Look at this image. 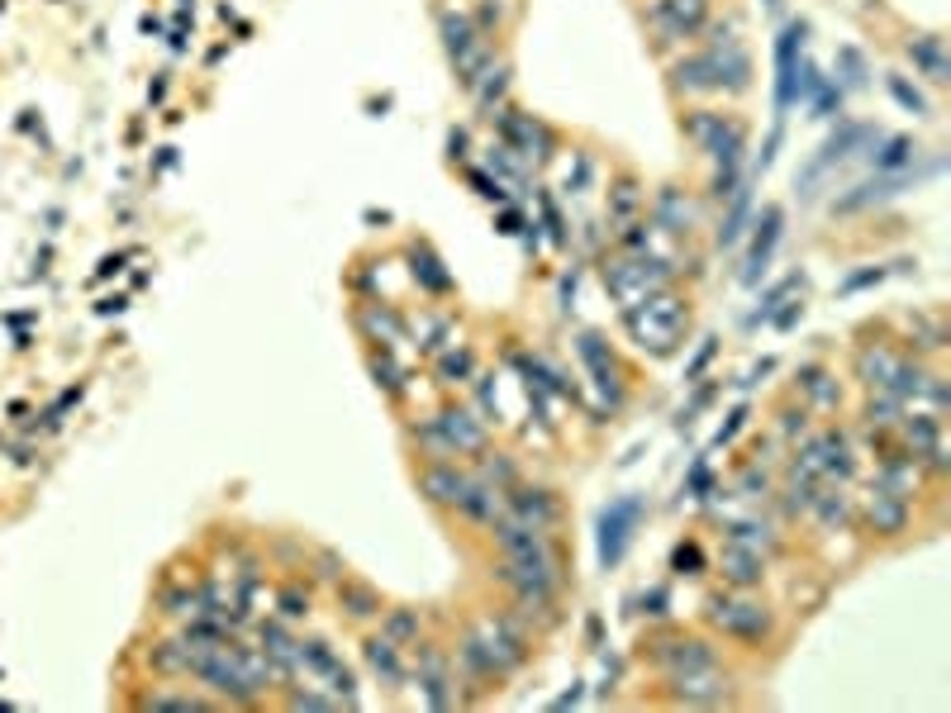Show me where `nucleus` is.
I'll list each match as a JSON object with an SVG mask.
<instances>
[{
    "instance_id": "obj_15",
    "label": "nucleus",
    "mask_w": 951,
    "mask_h": 713,
    "mask_svg": "<svg viewBox=\"0 0 951 713\" xmlns=\"http://www.w3.org/2000/svg\"><path fill=\"white\" fill-rule=\"evenodd\" d=\"M505 509L519 523H529V529H537V533H553V537L561 529V519H567V505H561L557 491H547V485H523V481L505 495Z\"/></svg>"
},
{
    "instance_id": "obj_9",
    "label": "nucleus",
    "mask_w": 951,
    "mask_h": 713,
    "mask_svg": "<svg viewBox=\"0 0 951 713\" xmlns=\"http://www.w3.org/2000/svg\"><path fill=\"white\" fill-rule=\"evenodd\" d=\"M875 139H880V129H875V124H852V119L837 124V129L828 133V143H823L819 153H813V157L804 162V171L795 177V191L804 195V200H809V195H819V186L828 181L837 167H847L852 157H866Z\"/></svg>"
},
{
    "instance_id": "obj_1",
    "label": "nucleus",
    "mask_w": 951,
    "mask_h": 713,
    "mask_svg": "<svg viewBox=\"0 0 951 713\" xmlns=\"http://www.w3.org/2000/svg\"><path fill=\"white\" fill-rule=\"evenodd\" d=\"M186 637V633H181ZM186 647H191V680H200L215 699L233 709H248L257 704V699H267L271 690H281L286 675L277 671V661H271L262 647H248L238 642V637H186Z\"/></svg>"
},
{
    "instance_id": "obj_2",
    "label": "nucleus",
    "mask_w": 951,
    "mask_h": 713,
    "mask_svg": "<svg viewBox=\"0 0 951 713\" xmlns=\"http://www.w3.org/2000/svg\"><path fill=\"white\" fill-rule=\"evenodd\" d=\"M529 652H533L529 623L519 614H509V609H485V614H476L467 623V633H461L453 671L476 680L481 690H491V685L509 680L515 671L529 666Z\"/></svg>"
},
{
    "instance_id": "obj_7",
    "label": "nucleus",
    "mask_w": 951,
    "mask_h": 713,
    "mask_svg": "<svg viewBox=\"0 0 951 713\" xmlns=\"http://www.w3.org/2000/svg\"><path fill=\"white\" fill-rule=\"evenodd\" d=\"M429 461H453V457H481L491 447V423L467 405H443L438 415L415 433Z\"/></svg>"
},
{
    "instance_id": "obj_18",
    "label": "nucleus",
    "mask_w": 951,
    "mask_h": 713,
    "mask_svg": "<svg viewBox=\"0 0 951 713\" xmlns=\"http://www.w3.org/2000/svg\"><path fill=\"white\" fill-rule=\"evenodd\" d=\"M857 514H861V523H866V533H875V537H899V533H909L913 499L899 495V491H885V485L871 481V491H866V499H861Z\"/></svg>"
},
{
    "instance_id": "obj_40",
    "label": "nucleus",
    "mask_w": 951,
    "mask_h": 713,
    "mask_svg": "<svg viewBox=\"0 0 951 713\" xmlns=\"http://www.w3.org/2000/svg\"><path fill=\"white\" fill-rule=\"evenodd\" d=\"M277 604H281V619H309V604H315V599H309V590H300L295 581H286L281 585V595H277Z\"/></svg>"
},
{
    "instance_id": "obj_35",
    "label": "nucleus",
    "mask_w": 951,
    "mask_h": 713,
    "mask_svg": "<svg viewBox=\"0 0 951 713\" xmlns=\"http://www.w3.org/2000/svg\"><path fill=\"white\" fill-rule=\"evenodd\" d=\"M367 367H371V377H377V385H381L385 395H400V391H405V371L395 367L391 347H377V343H371V353H367Z\"/></svg>"
},
{
    "instance_id": "obj_38",
    "label": "nucleus",
    "mask_w": 951,
    "mask_h": 713,
    "mask_svg": "<svg viewBox=\"0 0 951 713\" xmlns=\"http://www.w3.org/2000/svg\"><path fill=\"white\" fill-rule=\"evenodd\" d=\"M837 86H866V77H871V67H866V58H861V48H837Z\"/></svg>"
},
{
    "instance_id": "obj_16",
    "label": "nucleus",
    "mask_w": 951,
    "mask_h": 713,
    "mask_svg": "<svg viewBox=\"0 0 951 713\" xmlns=\"http://www.w3.org/2000/svg\"><path fill=\"white\" fill-rule=\"evenodd\" d=\"M575 357L585 361V371H591L595 391L609 399V409H619L623 405V371L614 361V347H609L595 329H581V333H575Z\"/></svg>"
},
{
    "instance_id": "obj_33",
    "label": "nucleus",
    "mask_w": 951,
    "mask_h": 713,
    "mask_svg": "<svg viewBox=\"0 0 951 713\" xmlns=\"http://www.w3.org/2000/svg\"><path fill=\"white\" fill-rule=\"evenodd\" d=\"M433 357H438L433 371H438V381H443V385L476 381V353H471V347H453V343H447L443 353H433Z\"/></svg>"
},
{
    "instance_id": "obj_50",
    "label": "nucleus",
    "mask_w": 951,
    "mask_h": 713,
    "mask_svg": "<svg viewBox=\"0 0 951 713\" xmlns=\"http://www.w3.org/2000/svg\"><path fill=\"white\" fill-rule=\"evenodd\" d=\"M519 229H529V224H523V215H519V209L499 205V233H519Z\"/></svg>"
},
{
    "instance_id": "obj_13",
    "label": "nucleus",
    "mask_w": 951,
    "mask_h": 713,
    "mask_svg": "<svg viewBox=\"0 0 951 713\" xmlns=\"http://www.w3.org/2000/svg\"><path fill=\"white\" fill-rule=\"evenodd\" d=\"M667 680V695L671 704H685V709H719V704H733V675L719 666H705V671H685V675H661Z\"/></svg>"
},
{
    "instance_id": "obj_47",
    "label": "nucleus",
    "mask_w": 951,
    "mask_h": 713,
    "mask_svg": "<svg viewBox=\"0 0 951 713\" xmlns=\"http://www.w3.org/2000/svg\"><path fill=\"white\" fill-rule=\"evenodd\" d=\"M747 415H752V409H747V405H737V409H733V415H728V423H723V429H719V437H713V447H723V443H733V437H737V433H743V429H747Z\"/></svg>"
},
{
    "instance_id": "obj_39",
    "label": "nucleus",
    "mask_w": 951,
    "mask_h": 713,
    "mask_svg": "<svg viewBox=\"0 0 951 713\" xmlns=\"http://www.w3.org/2000/svg\"><path fill=\"white\" fill-rule=\"evenodd\" d=\"M671 571L675 575H699L705 571V552H699L695 537H681V543L671 547Z\"/></svg>"
},
{
    "instance_id": "obj_29",
    "label": "nucleus",
    "mask_w": 951,
    "mask_h": 713,
    "mask_svg": "<svg viewBox=\"0 0 951 713\" xmlns=\"http://www.w3.org/2000/svg\"><path fill=\"white\" fill-rule=\"evenodd\" d=\"M338 609H343L353 623H367V619H381V609H385V599L371 590L367 581H357V575H343L338 581Z\"/></svg>"
},
{
    "instance_id": "obj_5",
    "label": "nucleus",
    "mask_w": 951,
    "mask_h": 713,
    "mask_svg": "<svg viewBox=\"0 0 951 713\" xmlns=\"http://www.w3.org/2000/svg\"><path fill=\"white\" fill-rule=\"evenodd\" d=\"M599 281H605L609 300H614L619 315H629V309H637L643 300H652L657 291H667V285H675V271L667 257H652V253H619L605 257V267H599Z\"/></svg>"
},
{
    "instance_id": "obj_43",
    "label": "nucleus",
    "mask_w": 951,
    "mask_h": 713,
    "mask_svg": "<svg viewBox=\"0 0 951 713\" xmlns=\"http://www.w3.org/2000/svg\"><path fill=\"white\" fill-rule=\"evenodd\" d=\"M591 177H595V157L591 153H571V162H567V195H581L585 186H591Z\"/></svg>"
},
{
    "instance_id": "obj_49",
    "label": "nucleus",
    "mask_w": 951,
    "mask_h": 713,
    "mask_svg": "<svg viewBox=\"0 0 951 713\" xmlns=\"http://www.w3.org/2000/svg\"><path fill=\"white\" fill-rule=\"evenodd\" d=\"M775 319V329H795L799 319H804V305H799V300H785V309L781 315H771Z\"/></svg>"
},
{
    "instance_id": "obj_36",
    "label": "nucleus",
    "mask_w": 951,
    "mask_h": 713,
    "mask_svg": "<svg viewBox=\"0 0 951 713\" xmlns=\"http://www.w3.org/2000/svg\"><path fill=\"white\" fill-rule=\"evenodd\" d=\"M728 200H733V209H728V219L719 224V247H733L737 238H743V224H747V205H752V191H747V186H737V191H733Z\"/></svg>"
},
{
    "instance_id": "obj_10",
    "label": "nucleus",
    "mask_w": 951,
    "mask_h": 713,
    "mask_svg": "<svg viewBox=\"0 0 951 713\" xmlns=\"http://www.w3.org/2000/svg\"><path fill=\"white\" fill-rule=\"evenodd\" d=\"M643 657L652 661L661 675H685V671L719 666V647H713L709 637L685 633V628H657V633H647V637H643Z\"/></svg>"
},
{
    "instance_id": "obj_42",
    "label": "nucleus",
    "mask_w": 951,
    "mask_h": 713,
    "mask_svg": "<svg viewBox=\"0 0 951 713\" xmlns=\"http://www.w3.org/2000/svg\"><path fill=\"white\" fill-rule=\"evenodd\" d=\"M467 181L476 186V195L495 200V205H509V186L499 181V177H491V171H481V167H467Z\"/></svg>"
},
{
    "instance_id": "obj_52",
    "label": "nucleus",
    "mask_w": 951,
    "mask_h": 713,
    "mask_svg": "<svg viewBox=\"0 0 951 713\" xmlns=\"http://www.w3.org/2000/svg\"><path fill=\"white\" fill-rule=\"evenodd\" d=\"M119 267H124V257H105L100 262V277H110V271H119Z\"/></svg>"
},
{
    "instance_id": "obj_20",
    "label": "nucleus",
    "mask_w": 951,
    "mask_h": 713,
    "mask_svg": "<svg viewBox=\"0 0 951 713\" xmlns=\"http://www.w3.org/2000/svg\"><path fill=\"white\" fill-rule=\"evenodd\" d=\"M647 219H652L657 233H667V238H690L699 229V205L690 200V191H681V186H661L652 195V215Z\"/></svg>"
},
{
    "instance_id": "obj_14",
    "label": "nucleus",
    "mask_w": 951,
    "mask_h": 713,
    "mask_svg": "<svg viewBox=\"0 0 951 713\" xmlns=\"http://www.w3.org/2000/svg\"><path fill=\"white\" fill-rule=\"evenodd\" d=\"M637 523H643V499H637V495L614 499V505L599 514V566H605V571L623 561V552H629Z\"/></svg>"
},
{
    "instance_id": "obj_31",
    "label": "nucleus",
    "mask_w": 951,
    "mask_h": 713,
    "mask_svg": "<svg viewBox=\"0 0 951 713\" xmlns=\"http://www.w3.org/2000/svg\"><path fill=\"white\" fill-rule=\"evenodd\" d=\"M866 162L875 171H913V162H918V148H913V139H904V133H890V139H875L871 143V153H866Z\"/></svg>"
},
{
    "instance_id": "obj_26",
    "label": "nucleus",
    "mask_w": 951,
    "mask_h": 713,
    "mask_svg": "<svg viewBox=\"0 0 951 713\" xmlns=\"http://www.w3.org/2000/svg\"><path fill=\"white\" fill-rule=\"evenodd\" d=\"M357 329L367 333V343H377V347L405 343V319H400L395 305H381V300H367V305H357Z\"/></svg>"
},
{
    "instance_id": "obj_48",
    "label": "nucleus",
    "mask_w": 951,
    "mask_h": 713,
    "mask_svg": "<svg viewBox=\"0 0 951 713\" xmlns=\"http://www.w3.org/2000/svg\"><path fill=\"white\" fill-rule=\"evenodd\" d=\"M709 357H713V338H705V347H699V353H695V361H690V367H685V385H690V381H699V371L709 367Z\"/></svg>"
},
{
    "instance_id": "obj_19",
    "label": "nucleus",
    "mask_w": 951,
    "mask_h": 713,
    "mask_svg": "<svg viewBox=\"0 0 951 713\" xmlns=\"http://www.w3.org/2000/svg\"><path fill=\"white\" fill-rule=\"evenodd\" d=\"M419 695L429 709H453L457 704V671L438 647L419 642Z\"/></svg>"
},
{
    "instance_id": "obj_34",
    "label": "nucleus",
    "mask_w": 951,
    "mask_h": 713,
    "mask_svg": "<svg viewBox=\"0 0 951 713\" xmlns=\"http://www.w3.org/2000/svg\"><path fill=\"white\" fill-rule=\"evenodd\" d=\"M381 633L400 647H419V633H423L419 609H381Z\"/></svg>"
},
{
    "instance_id": "obj_51",
    "label": "nucleus",
    "mask_w": 951,
    "mask_h": 713,
    "mask_svg": "<svg viewBox=\"0 0 951 713\" xmlns=\"http://www.w3.org/2000/svg\"><path fill=\"white\" fill-rule=\"evenodd\" d=\"M709 485H713V481H709V467H705V461H699V467L690 471V499H705V491H709Z\"/></svg>"
},
{
    "instance_id": "obj_4",
    "label": "nucleus",
    "mask_w": 951,
    "mask_h": 713,
    "mask_svg": "<svg viewBox=\"0 0 951 713\" xmlns=\"http://www.w3.org/2000/svg\"><path fill=\"white\" fill-rule=\"evenodd\" d=\"M619 319H623V329H629L637 353L661 361V357H675L685 347L690 323H695V309L675 285H667V291H657L652 300H643V305L629 309V315H619Z\"/></svg>"
},
{
    "instance_id": "obj_24",
    "label": "nucleus",
    "mask_w": 951,
    "mask_h": 713,
    "mask_svg": "<svg viewBox=\"0 0 951 713\" xmlns=\"http://www.w3.org/2000/svg\"><path fill=\"white\" fill-rule=\"evenodd\" d=\"M904 58L913 62V72H923L933 86L951 81V58H947L942 34H913V39H904Z\"/></svg>"
},
{
    "instance_id": "obj_53",
    "label": "nucleus",
    "mask_w": 951,
    "mask_h": 713,
    "mask_svg": "<svg viewBox=\"0 0 951 713\" xmlns=\"http://www.w3.org/2000/svg\"><path fill=\"white\" fill-rule=\"evenodd\" d=\"M761 5H766V10H781V0H761Z\"/></svg>"
},
{
    "instance_id": "obj_30",
    "label": "nucleus",
    "mask_w": 951,
    "mask_h": 713,
    "mask_svg": "<svg viewBox=\"0 0 951 713\" xmlns=\"http://www.w3.org/2000/svg\"><path fill=\"white\" fill-rule=\"evenodd\" d=\"M728 537L723 543H737V547H747V552H761V557H771L775 552V523L771 519H761V514H743V519H728V529H723Z\"/></svg>"
},
{
    "instance_id": "obj_3",
    "label": "nucleus",
    "mask_w": 951,
    "mask_h": 713,
    "mask_svg": "<svg viewBox=\"0 0 951 713\" xmlns=\"http://www.w3.org/2000/svg\"><path fill=\"white\" fill-rule=\"evenodd\" d=\"M681 129L699 153L713 162V181L709 195L713 200H728L737 186H743V157H747V124L733 115V110H709L695 105L681 115Z\"/></svg>"
},
{
    "instance_id": "obj_17",
    "label": "nucleus",
    "mask_w": 951,
    "mask_h": 713,
    "mask_svg": "<svg viewBox=\"0 0 951 713\" xmlns=\"http://www.w3.org/2000/svg\"><path fill=\"white\" fill-rule=\"evenodd\" d=\"M804 39H809L804 20H790L785 34L775 39V124H785V110L795 105V72L799 58H804Z\"/></svg>"
},
{
    "instance_id": "obj_6",
    "label": "nucleus",
    "mask_w": 951,
    "mask_h": 713,
    "mask_svg": "<svg viewBox=\"0 0 951 713\" xmlns=\"http://www.w3.org/2000/svg\"><path fill=\"white\" fill-rule=\"evenodd\" d=\"M705 623L728 642L743 647H766L775 637V609L766 599H757L752 590H719L705 599Z\"/></svg>"
},
{
    "instance_id": "obj_11",
    "label": "nucleus",
    "mask_w": 951,
    "mask_h": 713,
    "mask_svg": "<svg viewBox=\"0 0 951 713\" xmlns=\"http://www.w3.org/2000/svg\"><path fill=\"white\" fill-rule=\"evenodd\" d=\"M491 119H495V139L505 143L509 153H519L529 167H547V162L557 157V133L547 129L537 115H523V110H515L505 100Z\"/></svg>"
},
{
    "instance_id": "obj_37",
    "label": "nucleus",
    "mask_w": 951,
    "mask_h": 713,
    "mask_svg": "<svg viewBox=\"0 0 951 713\" xmlns=\"http://www.w3.org/2000/svg\"><path fill=\"white\" fill-rule=\"evenodd\" d=\"M885 91H890V96L899 100V105H904V110H909V115H923V119H928V115H933V105H928V96H923V91H918V86H909V77H899V72H885Z\"/></svg>"
},
{
    "instance_id": "obj_12",
    "label": "nucleus",
    "mask_w": 951,
    "mask_h": 713,
    "mask_svg": "<svg viewBox=\"0 0 951 713\" xmlns=\"http://www.w3.org/2000/svg\"><path fill=\"white\" fill-rule=\"evenodd\" d=\"M709 0H652L647 10V29H652V43L667 53V48H681L699 39L709 29Z\"/></svg>"
},
{
    "instance_id": "obj_27",
    "label": "nucleus",
    "mask_w": 951,
    "mask_h": 713,
    "mask_svg": "<svg viewBox=\"0 0 951 713\" xmlns=\"http://www.w3.org/2000/svg\"><path fill=\"white\" fill-rule=\"evenodd\" d=\"M647 215V191L637 186V177L633 171H623V177L609 186V209H605V219H609V229H629L633 219H643Z\"/></svg>"
},
{
    "instance_id": "obj_21",
    "label": "nucleus",
    "mask_w": 951,
    "mask_h": 713,
    "mask_svg": "<svg viewBox=\"0 0 951 713\" xmlns=\"http://www.w3.org/2000/svg\"><path fill=\"white\" fill-rule=\"evenodd\" d=\"M781 233H785V209L766 205L757 215V224H752V243H747V262H743V281L747 285H757L761 277H766L771 253H775V243H781Z\"/></svg>"
},
{
    "instance_id": "obj_41",
    "label": "nucleus",
    "mask_w": 951,
    "mask_h": 713,
    "mask_svg": "<svg viewBox=\"0 0 951 713\" xmlns=\"http://www.w3.org/2000/svg\"><path fill=\"white\" fill-rule=\"evenodd\" d=\"M795 285H804V271H790V277H785V281H775V285H771V291H766V300H761V305H757V315H752V323H761V319H771V315H775V305H781V300H785V295H790V291H795Z\"/></svg>"
},
{
    "instance_id": "obj_46",
    "label": "nucleus",
    "mask_w": 951,
    "mask_h": 713,
    "mask_svg": "<svg viewBox=\"0 0 951 713\" xmlns=\"http://www.w3.org/2000/svg\"><path fill=\"white\" fill-rule=\"evenodd\" d=\"M286 709H343L338 695H319V690H291L286 695Z\"/></svg>"
},
{
    "instance_id": "obj_22",
    "label": "nucleus",
    "mask_w": 951,
    "mask_h": 713,
    "mask_svg": "<svg viewBox=\"0 0 951 713\" xmlns=\"http://www.w3.org/2000/svg\"><path fill=\"white\" fill-rule=\"evenodd\" d=\"M913 181V171H875V177H866L861 186H852L842 200H833V215H861V209H875V205H885V200H895L904 186Z\"/></svg>"
},
{
    "instance_id": "obj_8",
    "label": "nucleus",
    "mask_w": 951,
    "mask_h": 713,
    "mask_svg": "<svg viewBox=\"0 0 951 713\" xmlns=\"http://www.w3.org/2000/svg\"><path fill=\"white\" fill-rule=\"evenodd\" d=\"M438 34H443V48H447V58H453V72H457L461 91H471L476 77L495 62L491 34H485L467 10H443V15H438Z\"/></svg>"
},
{
    "instance_id": "obj_44",
    "label": "nucleus",
    "mask_w": 951,
    "mask_h": 713,
    "mask_svg": "<svg viewBox=\"0 0 951 713\" xmlns=\"http://www.w3.org/2000/svg\"><path fill=\"white\" fill-rule=\"evenodd\" d=\"M143 709H210V699L200 695H167V690H153L143 699Z\"/></svg>"
},
{
    "instance_id": "obj_25",
    "label": "nucleus",
    "mask_w": 951,
    "mask_h": 713,
    "mask_svg": "<svg viewBox=\"0 0 951 713\" xmlns=\"http://www.w3.org/2000/svg\"><path fill=\"white\" fill-rule=\"evenodd\" d=\"M719 575H723V585H733V590H757V585L766 581V557L747 552V547H737V543H723Z\"/></svg>"
},
{
    "instance_id": "obj_45",
    "label": "nucleus",
    "mask_w": 951,
    "mask_h": 713,
    "mask_svg": "<svg viewBox=\"0 0 951 713\" xmlns=\"http://www.w3.org/2000/svg\"><path fill=\"white\" fill-rule=\"evenodd\" d=\"M737 491H743V499H771V475L761 467H747L737 475Z\"/></svg>"
},
{
    "instance_id": "obj_23",
    "label": "nucleus",
    "mask_w": 951,
    "mask_h": 713,
    "mask_svg": "<svg viewBox=\"0 0 951 713\" xmlns=\"http://www.w3.org/2000/svg\"><path fill=\"white\" fill-rule=\"evenodd\" d=\"M362 661H367V671L377 675L385 690H400V685H405V647L391 642L385 633H371L367 642H362Z\"/></svg>"
},
{
    "instance_id": "obj_28",
    "label": "nucleus",
    "mask_w": 951,
    "mask_h": 713,
    "mask_svg": "<svg viewBox=\"0 0 951 713\" xmlns=\"http://www.w3.org/2000/svg\"><path fill=\"white\" fill-rule=\"evenodd\" d=\"M795 391L804 395V409H819V415L842 409V385H837V377L833 371H823V367H799Z\"/></svg>"
},
{
    "instance_id": "obj_32",
    "label": "nucleus",
    "mask_w": 951,
    "mask_h": 713,
    "mask_svg": "<svg viewBox=\"0 0 951 713\" xmlns=\"http://www.w3.org/2000/svg\"><path fill=\"white\" fill-rule=\"evenodd\" d=\"M409 271H415V281L429 295H447V291H453V277L443 271V262L433 257L429 243H409Z\"/></svg>"
}]
</instances>
